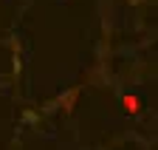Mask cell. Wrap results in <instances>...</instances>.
Here are the masks:
<instances>
[{
    "label": "cell",
    "mask_w": 158,
    "mask_h": 150,
    "mask_svg": "<svg viewBox=\"0 0 158 150\" xmlns=\"http://www.w3.org/2000/svg\"><path fill=\"white\" fill-rule=\"evenodd\" d=\"M122 108L127 110V114H141V99L133 96V93H124L122 96Z\"/></svg>",
    "instance_id": "obj_1"
}]
</instances>
